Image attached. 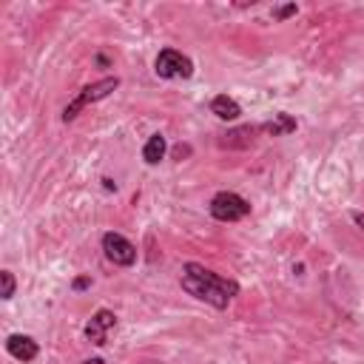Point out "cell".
<instances>
[{"label":"cell","instance_id":"1","mask_svg":"<svg viewBox=\"0 0 364 364\" xmlns=\"http://www.w3.org/2000/svg\"><path fill=\"white\" fill-rule=\"evenodd\" d=\"M179 284L185 293H191L199 301H208L216 310H225L236 296H239V282L225 279L219 273H213L210 267L199 264V262H185L182 264V276Z\"/></svg>","mask_w":364,"mask_h":364},{"label":"cell","instance_id":"2","mask_svg":"<svg viewBox=\"0 0 364 364\" xmlns=\"http://www.w3.org/2000/svg\"><path fill=\"white\" fill-rule=\"evenodd\" d=\"M119 88V77H102V80H97V82H91V85H85L65 108H63V122H74L77 117H80V111L82 108H88L91 102H100V100H105L108 94H114Z\"/></svg>","mask_w":364,"mask_h":364},{"label":"cell","instance_id":"3","mask_svg":"<svg viewBox=\"0 0 364 364\" xmlns=\"http://www.w3.org/2000/svg\"><path fill=\"white\" fill-rule=\"evenodd\" d=\"M208 210H210V216L216 222H239V219H245L250 213V202L245 196L233 193V191H219L210 199Z\"/></svg>","mask_w":364,"mask_h":364},{"label":"cell","instance_id":"4","mask_svg":"<svg viewBox=\"0 0 364 364\" xmlns=\"http://www.w3.org/2000/svg\"><path fill=\"white\" fill-rule=\"evenodd\" d=\"M154 71L162 80H188L193 74V60L176 48H162L154 60Z\"/></svg>","mask_w":364,"mask_h":364},{"label":"cell","instance_id":"5","mask_svg":"<svg viewBox=\"0 0 364 364\" xmlns=\"http://www.w3.org/2000/svg\"><path fill=\"white\" fill-rule=\"evenodd\" d=\"M102 253H105V259H108L111 264H117V267H131V264L136 262V247H134L122 233H114V230H108V233L102 236Z\"/></svg>","mask_w":364,"mask_h":364},{"label":"cell","instance_id":"6","mask_svg":"<svg viewBox=\"0 0 364 364\" xmlns=\"http://www.w3.org/2000/svg\"><path fill=\"white\" fill-rule=\"evenodd\" d=\"M117 327V316L111 313V310H105V307H100L91 318H88V324H85V338L91 341V344H97V347H102L105 341H108V333Z\"/></svg>","mask_w":364,"mask_h":364},{"label":"cell","instance_id":"7","mask_svg":"<svg viewBox=\"0 0 364 364\" xmlns=\"http://www.w3.org/2000/svg\"><path fill=\"white\" fill-rule=\"evenodd\" d=\"M6 350H9V355L11 358H17V361H34L37 358V353H40V347H37V341L31 338V336H23V333H11L9 338H6Z\"/></svg>","mask_w":364,"mask_h":364},{"label":"cell","instance_id":"8","mask_svg":"<svg viewBox=\"0 0 364 364\" xmlns=\"http://www.w3.org/2000/svg\"><path fill=\"white\" fill-rule=\"evenodd\" d=\"M256 134H259V125H242V128L228 131L225 139H219V145L222 148H250Z\"/></svg>","mask_w":364,"mask_h":364},{"label":"cell","instance_id":"9","mask_svg":"<svg viewBox=\"0 0 364 364\" xmlns=\"http://www.w3.org/2000/svg\"><path fill=\"white\" fill-rule=\"evenodd\" d=\"M210 114H216L219 119L230 122V119H239L242 108H239V102H236L233 97H228V94H216V97L210 100Z\"/></svg>","mask_w":364,"mask_h":364},{"label":"cell","instance_id":"10","mask_svg":"<svg viewBox=\"0 0 364 364\" xmlns=\"http://www.w3.org/2000/svg\"><path fill=\"white\" fill-rule=\"evenodd\" d=\"M259 131L262 134H267V136H284V134H290V131H296V119L290 117V114H276L270 122H262L259 125Z\"/></svg>","mask_w":364,"mask_h":364},{"label":"cell","instance_id":"11","mask_svg":"<svg viewBox=\"0 0 364 364\" xmlns=\"http://www.w3.org/2000/svg\"><path fill=\"white\" fill-rule=\"evenodd\" d=\"M165 151H168L165 136H162V134H151V136H148V142L142 145V159H145L148 165H156V162L165 156Z\"/></svg>","mask_w":364,"mask_h":364},{"label":"cell","instance_id":"12","mask_svg":"<svg viewBox=\"0 0 364 364\" xmlns=\"http://www.w3.org/2000/svg\"><path fill=\"white\" fill-rule=\"evenodd\" d=\"M0 282H3V290H0V296H3V299H11V296H14V287H17V282H14V273H11V270H0Z\"/></svg>","mask_w":364,"mask_h":364},{"label":"cell","instance_id":"13","mask_svg":"<svg viewBox=\"0 0 364 364\" xmlns=\"http://www.w3.org/2000/svg\"><path fill=\"white\" fill-rule=\"evenodd\" d=\"M299 9H296V3H287V6H276L273 9V20H284V17H290V14H296Z\"/></svg>","mask_w":364,"mask_h":364},{"label":"cell","instance_id":"14","mask_svg":"<svg viewBox=\"0 0 364 364\" xmlns=\"http://www.w3.org/2000/svg\"><path fill=\"white\" fill-rule=\"evenodd\" d=\"M188 154H191V148H188V145H176V148H173V156H176V159L188 156Z\"/></svg>","mask_w":364,"mask_h":364},{"label":"cell","instance_id":"15","mask_svg":"<svg viewBox=\"0 0 364 364\" xmlns=\"http://www.w3.org/2000/svg\"><path fill=\"white\" fill-rule=\"evenodd\" d=\"M350 216H353V222H355V225H358V228L364 230V213H361V210H353Z\"/></svg>","mask_w":364,"mask_h":364},{"label":"cell","instance_id":"16","mask_svg":"<svg viewBox=\"0 0 364 364\" xmlns=\"http://www.w3.org/2000/svg\"><path fill=\"white\" fill-rule=\"evenodd\" d=\"M88 284H91V279H85V276H82V279H77V282H74V290H82V287H88Z\"/></svg>","mask_w":364,"mask_h":364},{"label":"cell","instance_id":"17","mask_svg":"<svg viewBox=\"0 0 364 364\" xmlns=\"http://www.w3.org/2000/svg\"><path fill=\"white\" fill-rule=\"evenodd\" d=\"M82 364H105V361H102V358H85Z\"/></svg>","mask_w":364,"mask_h":364}]
</instances>
